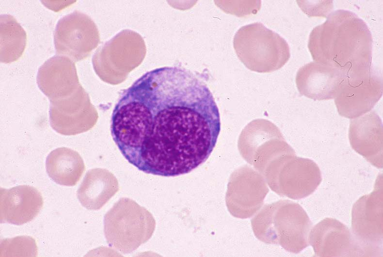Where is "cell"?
<instances>
[{"label": "cell", "mask_w": 383, "mask_h": 257, "mask_svg": "<svg viewBox=\"0 0 383 257\" xmlns=\"http://www.w3.org/2000/svg\"><path fill=\"white\" fill-rule=\"evenodd\" d=\"M220 130L219 111L207 86L176 67L137 79L111 118L112 137L125 159L142 172L164 177L188 174L206 161Z\"/></svg>", "instance_id": "obj_1"}, {"label": "cell", "mask_w": 383, "mask_h": 257, "mask_svg": "<svg viewBox=\"0 0 383 257\" xmlns=\"http://www.w3.org/2000/svg\"><path fill=\"white\" fill-rule=\"evenodd\" d=\"M372 43L366 22L354 13L340 9L314 28L308 48L315 62L337 68L346 75L372 67Z\"/></svg>", "instance_id": "obj_2"}, {"label": "cell", "mask_w": 383, "mask_h": 257, "mask_svg": "<svg viewBox=\"0 0 383 257\" xmlns=\"http://www.w3.org/2000/svg\"><path fill=\"white\" fill-rule=\"evenodd\" d=\"M234 46L243 64L258 72L278 69L290 57L289 46L285 40L261 23L239 29L234 37Z\"/></svg>", "instance_id": "obj_3"}, {"label": "cell", "mask_w": 383, "mask_h": 257, "mask_svg": "<svg viewBox=\"0 0 383 257\" xmlns=\"http://www.w3.org/2000/svg\"><path fill=\"white\" fill-rule=\"evenodd\" d=\"M377 179L373 191L361 197L351 211L352 232L363 256L382 252L383 182Z\"/></svg>", "instance_id": "obj_4"}, {"label": "cell", "mask_w": 383, "mask_h": 257, "mask_svg": "<svg viewBox=\"0 0 383 257\" xmlns=\"http://www.w3.org/2000/svg\"><path fill=\"white\" fill-rule=\"evenodd\" d=\"M382 95V76L372 67L367 71L346 75L335 103L341 116L353 119L370 112Z\"/></svg>", "instance_id": "obj_5"}, {"label": "cell", "mask_w": 383, "mask_h": 257, "mask_svg": "<svg viewBox=\"0 0 383 257\" xmlns=\"http://www.w3.org/2000/svg\"><path fill=\"white\" fill-rule=\"evenodd\" d=\"M56 53L78 62L88 56L97 43L95 25L87 15L75 10L58 21L54 32Z\"/></svg>", "instance_id": "obj_6"}, {"label": "cell", "mask_w": 383, "mask_h": 257, "mask_svg": "<svg viewBox=\"0 0 383 257\" xmlns=\"http://www.w3.org/2000/svg\"><path fill=\"white\" fill-rule=\"evenodd\" d=\"M96 112L82 86L64 98L50 101L49 122L52 128L64 135H75L91 128Z\"/></svg>", "instance_id": "obj_7"}, {"label": "cell", "mask_w": 383, "mask_h": 257, "mask_svg": "<svg viewBox=\"0 0 383 257\" xmlns=\"http://www.w3.org/2000/svg\"><path fill=\"white\" fill-rule=\"evenodd\" d=\"M308 242L318 257L363 256L349 228L334 218H326L312 227Z\"/></svg>", "instance_id": "obj_8"}, {"label": "cell", "mask_w": 383, "mask_h": 257, "mask_svg": "<svg viewBox=\"0 0 383 257\" xmlns=\"http://www.w3.org/2000/svg\"><path fill=\"white\" fill-rule=\"evenodd\" d=\"M36 80L50 101L70 96L81 86L74 62L59 55L50 58L40 67Z\"/></svg>", "instance_id": "obj_9"}, {"label": "cell", "mask_w": 383, "mask_h": 257, "mask_svg": "<svg viewBox=\"0 0 383 257\" xmlns=\"http://www.w3.org/2000/svg\"><path fill=\"white\" fill-rule=\"evenodd\" d=\"M345 77L343 71L314 61L299 69L296 83L301 95L315 100H328L335 98Z\"/></svg>", "instance_id": "obj_10"}, {"label": "cell", "mask_w": 383, "mask_h": 257, "mask_svg": "<svg viewBox=\"0 0 383 257\" xmlns=\"http://www.w3.org/2000/svg\"><path fill=\"white\" fill-rule=\"evenodd\" d=\"M283 162L280 177L281 191L293 199H301L311 194L320 184V170L316 163L307 158L287 153Z\"/></svg>", "instance_id": "obj_11"}, {"label": "cell", "mask_w": 383, "mask_h": 257, "mask_svg": "<svg viewBox=\"0 0 383 257\" xmlns=\"http://www.w3.org/2000/svg\"><path fill=\"white\" fill-rule=\"evenodd\" d=\"M351 147L377 168H383V124L374 111L351 119L349 129Z\"/></svg>", "instance_id": "obj_12"}, {"label": "cell", "mask_w": 383, "mask_h": 257, "mask_svg": "<svg viewBox=\"0 0 383 257\" xmlns=\"http://www.w3.org/2000/svg\"><path fill=\"white\" fill-rule=\"evenodd\" d=\"M0 223L20 225L32 221L42 209L43 200L35 188L19 185L0 188Z\"/></svg>", "instance_id": "obj_13"}, {"label": "cell", "mask_w": 383, "mask_h": 257, "mask_svg": "<svg viewBox=\"0 0 383 257\" xmlns=\"http://www.w3.org/2000/svg\"><path fill=\"white\" fill-rule=\"evenodd\" d=\"M278 206L277 221L281 244L290 252L299 253L309 245L312 222L299 204L287 201Z\"/></svg>", "instance_id": "obj_14"}, {"label": "cell", "mask_w": 383, "mask_h": 257, "mask_svg": "<svg viewBox=\"0 0 383 257\" xmlns=\"http://www.w3.org/2000/svg\"><path fill=\"white\" fill-rule=\"evenodd\" d=\"M118 183L106 169L89 170L78 189L77 197L83 207L89 210L101 209L118 191Z\"/></svg>", "instance_id": "obj_15"}, {"label": "cell", "mask_w": 383, "mask_h": 257, "mask_svg": "<svg viewBox=\"0 0 383 257\" xmlns=\"http://www.w3.org/2000/svg\"><path fill=\"white\" fill-rule=\"evenodd\" d=\"M46 168L48 176L54 182L67 186L75 185L85 169L80 155L67 147L52 151L47 157Z\"/></svg>", "instance_id": "obj_16"}, {"label": "cell", "mask_w": 383, "mask_h": 257, "mask_svg": "<svg viewBox=\"0 0 383 257\" xmlns=\"http://www.w3.org/2000/svg\"><path fill=\"white\" fill-rule=\"evenodd\" d=\"M26 33L11 15H0V62L10 63L22 55L26 47Z\"/></svg>", "instance_id": "obj_17"}]
</instances>
